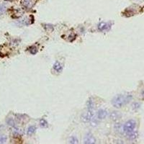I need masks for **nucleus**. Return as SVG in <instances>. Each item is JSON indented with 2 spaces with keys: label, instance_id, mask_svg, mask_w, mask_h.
I'll list each match as a JSON object with an SVG mask.
<instances>
[{
  "label": "nucleus",
  "instance_id": "nucleus-3",
  "mask_svg": "<svg viewBox=\"0 0 144 144\" xmlns=\"http://www.w3.org/2000/svg\"><path fill=\"white\" fill-rule=\"evenodd\" d=\"M84 143L86 144H92L96 143V140H95V138L93 136V135L92 134V133H86V135L84 136Z\"/></svg>",
  "mask_w": 144,
  "mask_h": 144
},
{
  "label": "nucleus",
  "instance_id": "nucleus-2",
  "mask_svg": "<svg viewBox=\"0 0 144 144\" xmlns=\"http://www.w3.org/2000/svg\"><path fill=\"white\" fill-rule=\"evenodd\" d=\"M136 127V122L134 120H130L125 122L122 126V130L125 134L127 135L131 132L134 131Z\"/></svg>",
  "mask_w": 144,
  "mask_h": 144
},
{
  "label": "nucleus",
  "instance_id": "nucleus-16",
  "mask_svg": "<svg viewBox=\"0 0 144 144\" xmlns=\"http://www.w3.org/2000/svg\"><path fill=\"white\" fill-rule=\"evenodd\" d=\"M6 141V137L5 135H0V143H4Z\"/></svg>",
  "mask_w": 144,
  "mask_h": 144
},
{
  "label": "nucleus",
  "instance_id": "nucleus-7",
  "mask_svg": "<svg viewBox=\"0 0 144 144\" xmlns=\"http://www.w3.org/2000/svg\"><path fill=\"white\" fill-rule=\"evenodd\" d=\"M53 69H54L56 71H57L58 73L61 72L63 71V65L58 62V61H56L53 64Z\"/></svg>",
  "mask_w": 144,
  "mask_h": 144
},
{
  "label": "nucleus",
  "instance_id": "nucleus-5",
  "mask_svg": "<svg viewBox=\"0 0 144 144\" xmlns=\"http://www.w3.org/2000/svg\"><path fill=\"white\" fill-rule=\"evenodd\" d=\"M97 118L98 120H103L107 118V112L105 109H100L98 110V112L97 113Z\"/></svg>",
  "mask_w": 144,
  "mask_h": 144
},
{
  "label": "nucleus",
  "instance_id": "nucleus-4",
  "mask_svg": "<svg viewBox=\"0 0 144 144\" xmlns=\"http://www.w3.org/2000/svg\"><path fill=\"white\" fill-rule=\"evenodd\" d=\"M111 23H100L98 25V29L99 30L102 32L108 31L111 28Z\"/></svg>",
  "mask_w": 144,
  "mask_h": 144
},
{
  "label": "nucleus",
  "instance_id": "nucleus-18",
  "mask_svg": "<svg viewBox=\"0 0 144 144\" xmlns=\"http://www.w3.org/2000/svg\"><path fill=\"white\" fill-rule=\"evenodd\" d=\"M141 94L143 95V97H144V90L142 91V92H141Z\"/></svg>",
  "mask_w": 144,
  "mask_h": 144
},
{
  "label": "nucleus",
  "instance_id": "nucleus-11",
  "mask_svg": "<svg viewBox=\"0 0 144 144\" xmlns=\"http://www.w3.org/2000/svg\"><path fill=\"white\" fill-rule=\"evenodd\" d=\"M23 5L26 8H31L33 5V3L31 0H24L23 1Z\"/></svg>",
  "mask_w": 144,
  "mask_h": 144
},
{
  "label": "nucleus",
  "instance_id": "nucleus-6",
  "mask_svg": "<svg viewBox=\"0 0 144 144\" xmlns=\"http://www.w3.org/2000/svg\"><path fill=\"white\" fill-rule=\"evenodd\" d=\"M86 105H87V109H88V112H94V101H93L92 98H90V99L88 100Z\"/></svg>",
  "mask_w": 144,
  "mask_h": 144
},
{
  "label": "nucleus",
  "instance_id": "nucleus-12",
  "mask_svg": "<svg viewBox=\"0 0 144 144\" xmlns=\"http://www.w3.org/2000/svg\"><path fill=\"white\" fill-rule=\"evenodd\" d=\"M30 53L32 55H35L37 53V52H38V48L35 45H32L31 46L30 48Z\"/></svg>",
  "mask_w": 144,
  "mask_h": 144
},
{
  "label": "nucleus",
  "instance_id": "nucleus-17",
  "mask_svg": "<svg viewBox=\"0 0 144 144\" xmlns=\"http://www.w3.org/2000/svg\"><path fill=\"white\" fill-rule=\"evenodd\" d=\"M140 107V104L138 102H135L133 105V108L134 109H137Z\"/></svg>",
  "mask_w": 144,
  "mask_h": 144
},
{
  "label": "nucleus",
  "instance_id": "nucleus-10",
  "mask_svg": "<svg viewBox=\"0 0 144 144\" xmlns=\"http://www.w3.org/2000/svg\"><path fill=\"white\" fill-rule=\"evenodd\" d=\"M36 131V127L34 126V125H31L30 126L28 130H27V134L29 135H31L34 134Z\"/></svg>",
  "mask_w": 144,
  "mask_h": 144
},
{
  "label": "nucleus",
  "instance_id": "nucleus-14",
  "mask_svg": "<svg viewBox=\"0 0 144 144\" xmlns=\"http://www.w3.org/2000/svg\"><path fill=\"white\" fill-rule=\"evenodd\" d=\"M40 125L42 128H47L48 127V122H47V121L45 120L42 119L40 121Z\"/></svg>",
  "mask_w": 144,
  "mask_h": 144
},
{
  "label": "nucleus",
  "instance_id": "nucleus-8",
  "mask_svg": "<svg viewBox=\"0 0 144 144\" xmlns=\"http://www.w3.org/2000/svg\"><path fill=\"white\" fill-rule=\"evenodd\" d=\"M120 116L121 115L120 114V112L114 111V112H112L110 114V118L112 119V120H118L120 118Z\"/></svg>",
  "mask_w": 144,
  "mask_h": 144
},
{
  "label": "nucleus",
  "instance_id": "nucleus-13",
  "mask_svg": "<svg viewBox=\"0 0 144 144\" xmlns=\"http://www.w3.org/2000/svg\"><path fill=\"white\" fill-rule=\"evenodd\" d=\"M69 143H79L78 138H77L75 135L71 136L70 138V139H69Z\"/></svg>",
  "mask_w": 144,
  "mask_h": 144
},
{
  "label": "nucleus",
  "instance_id": "nucleus-1",
  "mask_svg": "<svg viewBox=\"0 0 144 144\" xmlns=\"http://www.w3.org/2000/svg\"><path fill=\"white\" fill-rule=\"evenodd\" d=\"M133 96L131 94H118L115 96L111 101V103L116 108H120L125 105H127Z\"/></svg>",
  "mask_w": 144,
  "mask_h": 144
},
{
  "label": "nucleus",
  "instance_id": "nucleus-15",
  "mask_svg": "<svg viewBox=\"0 0 144 144\" xmlns=\"http://www.w3.org/2000/svg\"><path fill=\"white\" fill-rule=\"evenodd\" d=\"M6 122H7L8 125H12V126H14V125H15V122H14V120H13V119L12 118L8 119V120H7Z\"/></svg>",
  "mask_w": 144,
  "mask_h": 144
},
{
  "label": "nucleus",
  "instance_id": "nucleus-9",
  "mask_svg": "<svg viewBox=\"0 0 144 144\" xmlns=\"http://www.w3.org/2000/svg\"><path fill=\"white\" fill-rule=\"evenodd\" d=\"M127 135H128V138L129 139V140L133 141V140L136 139V138L138 137V133H137V132H135L134 131H133L131 132V133H130L127 134Z\"/></svg>",
  "mask_w": 144,
  "mask_h": 144
}]
</instances>
